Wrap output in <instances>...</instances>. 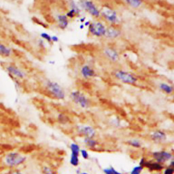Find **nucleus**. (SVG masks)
<instances>
[{
    "label": "nucleus",
    "mask_w": 174,
    "mask_h": 174,
    "mask_svg": "<svg viewBox=\"0 0 174 174\" xmlns=\"http://www.w3.org/2000/svg\"><path fill=\"white\" fill-rule=\"evenodd\" d=\"M78 4L80 9L82 10L86 11L87 13H89L93 18H95L97 19L101 18L100 9L97 6L94 2L84 0V1L78 2Z\"/></svg>",
    "instance_id": "obj_5"
},
{
    "label": "nucleus",
    "mask_w": 174,
    "mask_h": 174,
    "mask_svg": "<svg viewBox=\"0 0 174 174\" xmlns=\"http://www.w3.org/2000/svg\"><path fill=\"white\" fill-rule=\"evenodd\" d=\"M159 89L167 95L172 94L174 91V86L166 82H162L159 85Z\"/></svg>",
    "instance_id": "obj_18"
},
{
    "label": "nucleus",
    "mask_w": 174,
    "mask_h": 174,
    "mask_svg": "<svg viewBox=\"0 0 174 174\" xmlns=\"http://www.w3.org/2000/svg\"><path fill=\"white\" fill-rule=\"evenodd\" d=\"M103 173L105 174H122V173H120L118 171L116 170L113 167H108V168H105L103 170Z\"/></svg>",
    "instance_id": "obj_24"
},
{
    "label": "nucleus",
    "mask_w": 174,
    "mask_h": 174,
    "mask_svg": "<svg viewBox=\"0 0 174 174\" xmlns=\"http://www.w3.org/2000/svg\"><path fill=\"white\" fill-rule=\"evenodd\" d=\"M59 41V38H58L57 36L56 35H52V42H54V43H56Z\"/></svg>",
    "instance_id": "obj_33"
},
{
    "label": "nucleus",
    "mask_w": 174,
    "mask_h": 174,
    "mask_svg": "<svg viewBox=\"0 0 174 174\" xmlns=\"http://www.w3.org/2000/svg\"><path fill=\"white\" fill-rule=\"evenodd\" d=\"M125 3L133 8H139L141 7L143 2L140 0H128V1H125Z\"/></svg>",
    "instance_id": "obj_22"
},
{
    "label": "nucleus",
    "mask_w": 174,
    "mask_h": 174,
    "mask_svg": "<svg viewBox=\"0 0 174 174\" xmlns=\"http://www.w3.org/2000/svg\"><path fill=\"white\" fill-rule=\"evenodd\" d=\"M12 54V50L9 46L0 42V56L2 57H9Z\"/></svg>",
    "instance_id": "obj_17"
},
{
    "label": "nucleus",
    "mask_w": 174,
    "mask_h": 174,
    "mask_svg": "<svg viewBox=\"0 0 174 174\" xmlns=\"http://www.w3.org/2000/svg\"><path fill=\"white\" fill-rule=\"evenodd\" d=\"M80 154L84 159H88L89 158V154L88 151H87V150H85V149L80 150Z\"/></svg>",
    "instance_id": "obj_30"
},
{
    "label": "nucleus",
    "mask_w": 174,
    "mask_h": 174,
    "mask_svg": "<svg viewBox=\"0 0 174 174\" xmlns=\"http://www.w3.org/2000/svg\"><path fill=\"white\" fill-rule=\"evenodd\" d=\"M91 21H85V23H84V25H85V27H89V26L90 25V24H91Z\"/></svg>",
    "instance_id": "obj_35"
},
{
    "label": "nucleus",
    "mask_w": 174,
    "mask_h": 174,
    "mask_svg": "<svg viewBox=\"0 0 174 174\" xmlns=\"http://www.w3.org/2000/svg\"><path fill=\"white\" fill-rule=\"evenodd\" d=\"M107 27L102 21L95 20L91 23L89 26V33L90 35L96 38H103L105 37Z\"/></svg>",
    "instance_id": "obj_6"
},
{
    "label": "nucleus",
    "mask_w": 174,
    "mask_h": 174,
    "mask_svg": "<svg viewBox=\"0 0 174 174\" xmlns=\"http://www.w3.org/2000/svg\"><path fill=\"white\" fill-rule=\"evenodd\" d=\"M44 88L54 99L57 100L65 99V91L58 82L51 80H46L44 82Z\"/></svg>",
    "instance_id": "obj_1"
},
{
    "label": "nucleus",
    "mask_w": 174,
    "mask_h": 174,
    "mask_svg": "<svg viewBox=\"0 0 174 174\" xmlns=\"http://www.w3.org/2000/svg\"><path fill=\"white\" fill-rule=\"evenodd\" d=\"M150 138H151L153 142L156 143H160L165 141L167 139V135L163 130H156L150 135Z\"/></svg>",
    "instance_id": "obj_16"
},
{
    "label": "nucleus",
    "mask_w": 174,
    "mask_h": 174,
    "mask_svg": "<svg viewBox=\"0 0 174 174\" xmlns=\"http://www.w3.org/2000/svg\"><path fill=\"white\" fill-rule=\"evenodd\" d=\"M84 27H85V25H84V24L80 25V29H84Z\"/></svg>",
    "instance_id": "obj_39"
},
{
    "label": "nucleus",
    "mask_w": 174,
    "mask_h": 174,
    "mask_svg": "<svg viewBox=\"0 0 174 174\" xmlns=\"http://www.w3.org/2000/svg\"><path fill=\"white\" fill-rule=\"evenodd\" d=\"M40 37L43 40H46L49 43L52 42V36L51 35H49L48 33L46 32H42L40 33Z\"/></svg>",
    "instance_id": "obj_26"
},
{
    "label": "nucleus",
    "mask_w": 174,
    "mask_h": 174,
    "mask_svg": "<svg viewBox=\"0 0 174 174\" xmlns=\"http://www.w3.org/2000/svg\"><path fill=\"white\" fill-rule=\"evenodd\" d=\"M163 174H174V169L172 167L168 166L164 169Z\"/></svg>",
    "instance_id": "obj_32"
},
{
    "label": "nucleus",
    "mask_w": 174,
    "mask_h": 174,
    "mask_svg": "<svg viewBox=\"0 0 174 174\" xmlns=\"http://www.w3.org/2000/svg\"><path fill=\"white\" fill-rule=\"evenodd\" d=\"M103 53L107 59L113 63L117 62L120 59V55L118 51L111 47H106L103 49Z\"/></svg>",
    "instance_id": "obj_12"
},
{
    "label": "nucleus",
    "mask_w": 174,
    "mask_h": 174,
    "mask_svg": "<svg viewBox=\"0 0 174 174\" xmlns=\"http://www.w3.org/2000/svg\"><path fill=\"white\" fill-rule=\"evenodd\" d=\"M68 3H69V9L73 10L76 13L77 16L80 15V12H81V11H82V10L80 9V6H79L78 4V2H74V1H70Z\"/></svg>",
    "instance_id": "obj_21"
},
{
    "label": "nucleus",
    "mask_w": 174,
    "mask_h": 174,
    "mask_svg": "<svg viewBox=\"0 0 174 174\" xmlns=\"http://www.w3.org/2000/svg\"><path fill=\"white\" fill-rule=\"evenodd\" d=\"M127 143H128L130 146H131L133 148H139L142 147V142H140L139 139H133L129 140V141L127 142Z\"/></svg>",
    "instance_id": "obj_23"
},
{
    "label": "nucleus",
    "mask_w": 174,
    "mask_h": 174,
    "mask_svg": "<svg viewBox=\"0 0 174 174\" xmlns=\"http://www.w3.org/2000/svg\"><path fill=\"white\" fill-rule=\"evenodd\" d=\"M58 119L59 120V122H61V123H65V122H67V121H65V120H68V116H67L65 114H60L59 115Z\"/></svg>",
    "instance_id": "obj_31"
},
{
    "label": "nucleus",
    "mask_w": 174,
    "mask_h": 174,
    "mask_svg": "<svg viewBox=\"0 0 174 174\" xmlns=\"http://www.w3.org/2000/svg\"><path fill=\"white\" fill-rule=\"evenodd\" d=\"M80 22H81L82 24H84V23H85V21H86V17L81 18V19H80Z\"/></svg>",
    "instance_id": "obj_36"
},
{
    "label": "nucleus",
    "mask_w": 174,
    "mask_h": 174,
    "mask_svg": "<svg viewBox=\"0 0 174 174\" xmlns=\"http://www.w3.org/2000/svg\"><path fill=\"white\" fill-rule=\"evenodd\" d=\"M78 132L85 138H94L96 135V130L90 125H80L78 126Z\"/></svg>",
    "instance_id": "obj_11"
},
{
    "label": "nucleus",
    "mask_w": 174,
    "mask_h": 174,
    "mask_svg": "<svg viewBox=\"0 0 174 174\" xmlns=\"http://www.w3.org/2000/svg\"><path fill=\"white\" fill-rule=\"evenodd\" d=\"M42 174H56L55 171L48 166H44L42 168Z\"/></svg>",
    "instance_id": "obj_28"
},
{
    "label": "nucleus",
    "mask_w": 174,
    "mask_h": 174,
    "mask_svg": "<svg viewBox=\"0 0 174 174\" xmlns=\"http://www.w3.org/2000/svg\"><path fill=\"white\" fill-rule=\"evenodd\" d=\"M169 166L172 167V168H173V169H174V159L172 160V162H171V163L169 164Z\"/></svg>",
    "instance_id": "obj_37"
},
{
    "label": "nucleus",
    "mask_w": 174,
    "mask_h": 174,
    "mask_svg": "<svg viewBox=\"0 0 174 174\" xmlns=\"http://www.w3.org/2000/svg\"><path fill=\"white\" fill-rule=\"evenodd\" d=\"M84 143L90 148H95L99 144L98 142L96 139L91 138H85Z\"/></svg>",
    "instance_id": "obj_19"
},
{
    "label": "nucleus",
    "mask_w": 174,
    "mask_h": 174,
    "mask_svg": "<svg viewBox=\"0 0 174 174\" xmlns=\"http://www.w3.org/2000/svg\"><path fill=\"white\" fill-rule=\"evenodd\" d=\"M56 21L57 23V25L59 29L65 30L69 24V20L64 14H59L56 16Z\"/></svg>",
    "instance_id": "obj_15"
},
{
    "label": "nucleus",
    "mask_w": 174,
    "mask_h": 174,
    "mask_svg": "<svg viewBox=\"0 0 174 174\" xmlns=\"http://www.w3.org/2000/svg\"><path fill=\"white\" fill-rule=\"evenodd\" d=\"M143 169V167L142 165H139L138 166L133 167L130 174H141Z\"/></svg>",
    "instance_id": "obj_27"
},
{
    "label": "nucleus",
    "mask_w": 174,
    "mask_h": 174,
    "mask_svg": "<svg viewBox=\"0 0 174 174\" xmlns=\"http://www.w3.org/2000/svg\"><path fill=\"white\" fill-rule=\"evenodd\" d=\"M139 165L143 167H146L151 172H159L164 169V166L162 164H160L156 161L152 160H147L145 158H142L140 160Z\"/></svg>",
    "instance_id": "obj_10"
},
{
    "label": "nucleus",
    "mask_w": 174,
    "mask_h": 174,
    "mask_svg": "<svg viewBox=\"0 0 174 174\" xmlns=\"http://www.w3.org/2000/svg\"><path fill=\"white\" fill-rule=\"evenodd\" d=\"M27 160V157L16 152H9L4 158L5 164L10 167H16L23 165Z\"/></svg>",
    "instance_id": "obj_3"
},
{
    "label": "nucleus",
    "mask_w": 174,
    "mask_h": 174,
    "mask_svg": "<svg viewBox=\"0 0 174 174\" xmlns=\"http://www.w3.org/2000/svg\"><path fill=\"white\" fill-rule=\"evenodd\" d=\"M49 63H50V64L53 65V64H55V61H49Z\"/></svg>",
    "instance_id": "obj_40"
},
{
    "label": "nucleus",
    "mask_w": 174,
    "mask_h": 174,
    "mask_svg": "<svg viewBox=\"0 0 174 174\" xmlns=\"http://www.w3.org/2000/svg\"><path fill=\"white\" fill-rule=\"evenodd\" d=\"M80 174H89L88 173H86V172H85V173H80Z\"/></svg>",
    "instance_id": "obj_41"
},
{
    "label": "nucleus",
    "mask_w": 174,
    "mask_h": 174,
    "mask_svg": "<svg viewBox=\"0 0 174 174\" xmlns=\"http://www.w3.org/2000/svg\"><path fill=\"white\" fill-rule=\"evenodd\" d=\"M69 97L72 101L82 109L89 108L91 105V102H90L89 99L83 93L78 91V90L70 93Z\"/></svg>",
    "instance_id": "obj_4"
},
{
    "label": "nucleus",
    "mask_w": 174,
    "mask_h": 174,
    "mask_svg": "<svg viewBox=\"0 0 174 174\" xmlns=\"http://www.w3.org/2000/svg\"><path fill=\"white\" fill-rule=\"evenodd\" d=\"M101 12V18L109 23L110 25L116 26L120 23V18L118 13L112 8L108 6H103L100 10Z\"/></svg>",
    "instance_id": "obj_2"
},
{
    "label": "nucleus",
    "mask_w": 174,
    "mask_h": 174,
    "mask_svg": "<svg viewBox=\"0 0 174 174\" xmlns=\"http://www.w3.org/2000/svg\"><path fill=\"white\" fill-rule=\"evenodd\" d=\"M6 72L12 79L23 80L26 78V73L14 65H10L6 67Z\"/></svg>",
    "instance_id": "obj_8"
},
{
    "label": "nucleus",
    "mask_w": 174,
    "mask_h": 174,
    "mask_svg": "<svg viewBox=\"0 0 174 174\" xmlns=\"http://www.w3.org/2000/svg\"><path fill=\"white\" fill-rule=\"evenodd\" d=\"M65 15H66L67 17L68 18L69 20L74 19L75 17H76V16H77L76 13L74 11H73V10H71V9H69V10L66 12Z\"/></svg>",
    "instance_id": "obj_29"
},
{
    "label": "nucleus",
    "mask_w": 174,
    "mask_h": 174,
    "mask_svg": "<svg viewBox=\"0 0 174 174\" xmlns=\"http://www.w3.org/2000/svg\"><path fill=\"white\" fill-rule=\"evenodd\" d=\"M152 156L156 162L162 164V165L173 159V155H172V153L165 151V150L154 152L152 154Z\"/></svg>",
    "instance_id": "obj_9"
},
{
    "label": "nucleus",
    "mask_w": 174,
    "mask_h": 174,
    "mask_svg": "<svg viewBox=\"0 0 174 174\" xmlns=\"http://www.w3.org/2000/svg\"><path fill=\"white\" fill-rule=\"evenodd\" d=\"M80 75L84 79H90L95 76V71L89 65H84L80 69Z\"/></svg>",
    "instance_id": "obj_14"
},
{
    "label": "nucleus",
    "mask_w": 174,
    "mask_h": 174,
    "mask_svg": "<svg viewBox=\"0 0 174 174\" xmlns=\"http://www.w3.org/2000/svg\"><path fill=\"white\" fill-rule=\"evenodd\" d=\"M39 44H38V45H39V47L43 48L44 46V44H45V43H44V40H43L42 39L39 40Z\"/></svg>",
    "instance_id": "obj_34"
},
{
    "label": "nucleus",
    "mask_w": 174,
    "mask_h": 174,
    "mask_svg": "<svg viewBox=\"0 0 174 174\" xmlns=\"http://www.w3.org/2000/svg\"><path fill=\"white\" fill-rule=\"evenodd\" d=\"M121 34L122 32L118 27H116V26L110 25L107 27L105 38L108 39H115L118 38Z\"/></svg>",
    "instance_id": "obj_13"
},
{
    "label": "nucleus",
    "mask_w": 174,
    "mask_h": 174,
    "mask_svg": "<svg viewBox=\"0 0 174 174\" xmlns=\"http://www.w3.org/2000/svg\"><path fill=\"white\" fill-rule=\"evenodd\" d=\"M114 76L115 78L119 80L120 82L126 84V85H134L138 82V77L131 73L125 71V70H116Z\"/></svg>",
    "instance_id": "obj_7"
},
{
    "label": "nucleus",
    "mask_w": 174,
    "mask_h": 174,
    "mask_svg": "<svg viewBox=\"0 0 174 174\" xmlns=\"http://www.w3.org/2000/svg\"><path fill=\"white\" fill-rule=\"evenodd\" d=\"M69 162H70V164H71L72 166L77 167L79 165V162H80L79 156L71 155V156H70Z\"/></svg>",
    "instance_id": "obj_25"
},
{
    "label": "nucleus",
    "mask_w": 174,
    "mask_h": 174,
    "mask_svg": "<svg viewBox=\"0 0 174 174\" xmlns=\"http://www.w3.org/2000/svg\"><path fill=\"white\" fill-rule=\"evenodd\" d=\"M70 150H71V155L79 156L80 153V147L76 143H72L69 146Z\"/></svg>",
    "instance_id": "obj_20"
},
{
    "label": "nucleus",
    "mask_w": 174,
    "mask_h": 174,
    "mask_svg": "<svg viewBox=\"0 0 174 174\" xmlns=\"http://www.w3.org/2000/svg\"><path fill=\"white\" fill-rule=\"evenodd\" d=\"M10 174H23V173H21V172H18V171H16V172H12V173H11Z\"/></svg>",
    "instance_id": "obj_38"
}]
</instances>
